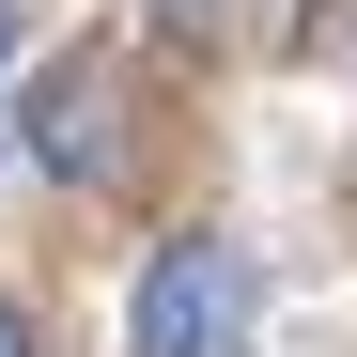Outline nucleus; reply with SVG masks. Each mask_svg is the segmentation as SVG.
<instances>
[{"mask_svg": "<svg viewBox=\"0 0 357 357\" xmlns=\"http://www.w3.org/2000/svg\"><path fill=\"white\" fill-rule=\"evenodd\" d=\"M0 357H31V311H16V295H0Z\"/></svg>", "mask_w": 357, "mask_h": 357, "instance_id": "nucleus-4", "label": "nucleus"}, {"mask_svg": "<svg viewBox=\"0 0 357 357\" xmlns=\"http://www.w3.org/2000/svg\"><path fill=\"white\" fill-rule=\"evenodd\" d=\"M16 140L63 171V187H109V155H125V78H109V47H78V63H47L16 93Z\"/></svg>", "mask_w": 357, "mask_h": 357, "instance_id": "nucleus-2", "label": "nucleus"}, {"mask_svg": "<svg viewBox=\"0 0 357 357\" xmlns=\"http://www.w3.org/2000/svg\"><path fill=\"white\" fill-rule=\"evenodd\" d=\"M233 326H249V249L233 233H171L125 295V357H233Z\"/></svg>", "mask_w": 357, "mask_h": 357, "instance_id": "nucleus-1", "label": "nucleus"}, {"mask_svg": "<svg viewBox=\"0 0 357 357\" xmlns=\"http://www.w3.org/2000/svg\"><path fill=\"white\" fill-rule=\"evenodd\" d=\"M0 155H16V93H0Z\"/></svg>", "mask_w": 357, "mask_h": 357, "instance_id": "nucleus-5", "label": "nucleus"}, {"mask_svg": "<svg viewBox=\"0 0 357 357\" xmlns=\"http://www.w3.org/2000/svg\"><path fill=\"white\" fill-rule=\"evenodd\" d=\"M155 16H171V31H218V0H155Z\"/></svg>", "mask_w": 357, "mask_h": 357, "instance_id": "nucleus-3", "label": "nucleus"}]
</instances>
